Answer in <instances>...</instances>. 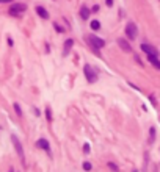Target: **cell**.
I'll use <instances>...</instances> for the list:
<instances>
[{"mask_svg":"<svg viewBox=\"0 0 160 172\" xmlns=\"http://www.w3.org/2000/svg\"><path fill=\"white\" fill-rule=\"evenodd\" d=\"M86 39H88V44L91 46V49L94 50V53H96V55H101L99 50H101L102 47H105V41H104V39L99 38V36H96V35H88Z\"/></svg>","mask_w":160,"mask_h":172,"instance_id":"cell-1","label":"cell"},{"mask_svg":"<svg viewBox=\"0 0 160 172\" xmlns=\"http://www.w3.org/2000/svg\"><path fill=\"white\" fill-rule=\"evenodd\" d=\"M83 74H85V78L88 80V83H94L97 80V72L93 69V66H90V64L83 66Z\"/></svg>","mask_w":160,"mask_h":172,"instance_id":"cell-2","label":"cell"},{"mask_svg":"<svg viewBox=\"0 0 160 172\" xmlns=\"http://www.w3.org/2000/svg\"><path fill=\"white\" fill-rule=\"evenodd\" d=\"M27 9V5L25 3H13L11 6H10V9H8V13H10V16H13V17H17V16H21L22 13Z\"/></svg>","mask_w":160,"mask_h":172,"instance_id":"cell-3","label":"cell"},{"mask_svg":"<svg viewBox=\"0 0 160 172\" xmlns=\"http://www.w3.org/2000/svg\"><path fill=\"white\" fill-rule=\"evenodd\" d=\"M137 35H138L137 25L133 24V22H127V25H126V36L130 39V41H135Z\"/></svg>","mask_w":160,"mask_h":172,"instance_id":"cell-4","label":"cell"},{"mask_svg":"<svg viewBox=\"0 0 160 172\" xmlns=\"http://www.w3.org/2000/svg\"><path fill=\"white\" fill-rule=\"evenodd\" d=\"M11 141H13V145H14V149H16V152H17L19 158L24 161V147H22V144H21L19 138H17L16 135H13V136H11Z\"/></svg>","mask_w":160,"mask_h":172,"instance_id":"cell-5","label":"cell"},{"mask_svg":"<svg viewBox=\"0 0 160 172\" xmlns=\"http://www.w3.org/2000/svg\"><path fill=\"white\" fill-rule=\"evenodd\" d=\"M140 47H141V50L144 52L146 55H152V57H158V55H160V53H158V50H157V47H154V46H151V44L143 42Z\"/></svg>","mask_w":160,"mask_h":172,"instance_id":"cell-6","label":"cell"},{"mask_svg":"<svg viewBox=\"0 0 160 172\" xmlns=\"http://www.w3.org/2000/svg\"><path fill=\"white\" fill-rule=\"evenodd\" d=\"M116 42H118V46H119V49H121L123 52H126V53H132V46L129 44V41L127 39H123V38H119V39H116Z\"/></svg>","mask_w":160,"mask_h":172,"instance_id":"cell-7","label":"cell"},{"mask_svg":"<svg viewBox=\"0 0 160 172\" xmlns=\"http://www.w3.org/2000/svg\"><path fill=\"white\" fill-rule=\"evenodd\" d=\"M36 147L41 149V150H44V152H47L49 155H52V153H50V144H49V141H47L46 138H39V139L36 141Z\"/></svg>","mask_w":160,"mask_h":172,"instance_id":"cell-8","label":"cell"},{"mask_svg":"<svg viewBox=\"0 0 160 172\" xmlns=\"http://www.w3.org/2000/svg\"><path fill=\"white\" fill-rule=\"evenodd\" d=\"M72 46H74V39H71V38L66 39L64 44H63V57H68V55H69V52H71Z\"/></svg>","mask_w":160,"mask_h":172,"instance_id":"cell-9","label":"cell"},{"mask_svg":"<svg viewBox=\"0 0 160 172\" xmlns=\"http://www.w3.org/2000/svg\"><path fill=\"white\" fill-rule=\"evenodd\" d=\"M148 57V61L154 66L155 69H160V60H158V57H152V55H146Z\"/></svg>","mask_w":160,"mask_h":172,"instance_id":"cell-10","label":"cell"},{"mask_svg":"<svg viewBox=\"0 0 160 172\" xmlns=\"http://www.w3.org/2000/svg\"><path fill=\"white\" fill-rule=\"evenodd\" d=\"M36 13H38V16L41 17V19H49V13H47L46 8H43V6H36Z\"/></svg>","mask_w":160,"mask_h":172,"instance_id":"cell-11","label":"cell"},{"mask_svg":"<svg viewBox=\"0 0 160 172\" xmlns=\"http://www.w3.org/2000/svg\"><path fill=\"white\" fill-rule=\"evenodd\" d=\"M90 14H91V11H90V8H86L85 5L83 6H80V17H82V19H88L90 17Z\"/></svg>","mask_w":160,"mask_h":172,"instance_id":"cell-12","label":"cell"},{"mask_svg":"<svg viewBox=\"0 0 160 172\" xmlns=\"http://www.w3.org/2000/svg\"><path fill=\"white\" fill-rule=\"evenodd\" d=\"M154 141H155V128L151 127L149 128V144H152Z\"/></svg>","mask_w":160,"mask_h":172,"instance_id":"cell-13","label":"cell"},{"mask_svg":"<svg viewBox=\"0 0 160 172\" xmlns=\"http://www.w3.org/2000/svg\"><path fill=\"white\" fill-rule=\"evenodd\" d=\"M90 25H91L93 30H99V28H101V22H99V20H91Z\"/></svg>","mask_w":160,"mask_h":172,"instance_id":"cell-14","label":"cell"},{"mask_svg":"<svg viewBox=\"0 0 160 172\" xmlns=\"http://www.w3.org/2000/svg\"><path fill=\"white\" fill-rule=\"evenodd\" d=\"M13 107H14V111H16V114H17L19 117H22V110H21V107H19V103H14Z\"/></svg>","mask_w":160,"mask_h":172,"instance_id":"cell-15","label":"cell"},{"mask_svg":"<svg viewBox=\"0 0 160 172\" xmlns=\"http://www.w3.org/2000/svg\"><path fill=\"white\" fill-rule=\"evenodd\" d=\"M46 117H47V121H52V110H50V107H46Z\"/></svg>","mask_w":160,"mask_h":172,"instance_id":"cell-16","label":"cell"},{"mask_svg":"<svg viewBox=\"0 0 160 172\" xmlns=\"http://www.w3.org/2000/svg\"><path fill=\"white\" fill-rule=\"evenodd\" d=\"M107 166H109V169H112L113 172H119V167H118V166H116L115 163H109Z\"/></svg>","mask_w":160,"mask_h":172,"instance_id":"cell-17","label":"cell"},{"mask_svg":"<svg viewBox=\"0 0 160 172\" xmlns=\"http://www.w3.org/2000/svg\"><path fill=\"white\" fill-rule=\"evenodd\" d=\"M82 167H83L85 170H91V167H93V166H91V163H88V161H85V163L82 164Z\"/></svg>","mask_w":160,"mask_h":172,"instance_id":"cell-18","label":"cell"},{"mask_svg":"<svg viewBox=\"0 0 160 172\" xmlns=\"http://www.w3.org/2000/svg\"><path fill=\"white\" fill-rule=\"evenodd\" d=\"M90 150H91V147H90V144L86 142V144L83 145V152H85V155H88V153H90Z\"/></svg>","mask_w":160,"mask_h":172,"instance_id":"cell-19","label":"cell"},{"mask_svg":"<svg viewBox=\"0 0 160 172\" xmlns=\"http://www.w3.org/2000/svg\"><path fill=\"white\" fill-rule=\"evenodd\" d=\"M53 27H55V30H57L58 33H63V31H64V28H61V27H60V25H58L57 22H55V24H53Z\"/></svg>","mask_w":160,"mask_h":172,"instance_id":"cell-20","label":"cell"},{"mask_svg":"<svg viewBox=\"0 0 160 172\" xmlns=\"http://www.w3.org/2000/svg\"><path fill=\"white\" fill-rule=\"evenodd\" d=\"M105 5L107 6H113V0H105Z\"/></svg>","mask_w":160,"mask_h":172,"instance_id":"cell-21","label":"cell"},{"mask_svg":"<svg viewBox=\"0 0 160 172\" xmlns=\"http://www.w3.org/2000/svg\"><path fill=\"white\" fill-rule=\"evenodd\" d=\"M10 172H13V170H10Z\"/></svg>","mask_w":160,"mask_h":172,"instance_id":"cell-22","label":"cell"}]
</instances>
